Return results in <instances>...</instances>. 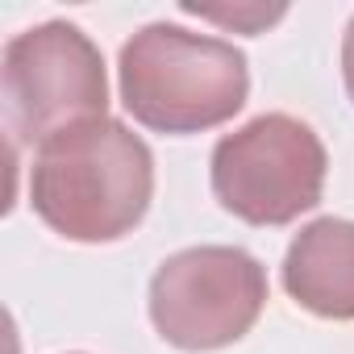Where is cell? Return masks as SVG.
Returning <instances> with one entry per match:
<instances>
[{
  "mask_svg": "<svg viewBox=\"0 0 354 354\" xmlns=\"http://www.w3.org/2000/svg\"><path fill=\"white\" fill-rule=\"evenodd\" d=\"M150 196L154 154L113 117L55 133L30 167V205L67 242H117L133 234Z\"/></svg>",
  "mask_w": 354,
  "mask_h": 354,
  "instance_id": "1",
  "label": "cell"
},
{
  "mask_svg": "<svg viewBox=\"0 0 354 354\" xmlns=\"http://www.w3.org/2000/svg\"><path fill=\"white\" fill-rule=\"evenodd\" d=\"M121 104L158 133H201L225 125L250 96V67L234 42L154 21L117 59Z\"/></svg>",
  "mask_w": 354,
  "mask_h": 354,
  "instance_id": "2",
  "label": "cell"
},
{
  "mask_svg": "<svg viewBox=\"0 0 354 354\" xmlns=\"http://www.w3.org/2000/svg\"><path fill=\"white\" fill-rule=\"evenodd\" d=\"M0 100L9 129L38 146L71 125L109 117L100 46L71 21H42L13 34L0 55Z\"/></svg>",
  "mask_w": 354,
  "mask_h": 354,
  "instance_id": "3",
  "label": "cell"
},
{
  "mask_svg": "<svg viewBox=\"0 0 354 354\" xmlns=\"http://www.w3.org/2000/svg\"><path fill=\"white\" fill-rule=\"evenodd\" d=\"M213 196L246 225H288L321 205L325 146L292 113H263L213 146Z\"/></svg>",
  "mask_w": 354,
  "mask_h": 354,
  "instance_id": "4",
  "label": "cell"
},
{
  "mask_svg": "<svg viewBox=\"0 0 354 354\" xmlns=\"http://www.w3.org/2000/svg\"><path fill=\"white\" fill-rule=\"evenodd\" d=\"M267 304V271L242 246H188L158 263L150 321L175 350L205 354L250 333Z\"/></svg>",
  "mask_w": 354,
  "mask_h": 354,
  "instance_id": "5",
  "label": "cell"
},
{
  "mask_svg": "<svg viewBox=\"0 0 354 354\" xmlns=\"http://www.w3.org/2000/svg\"><path fill=\"white\" fill-rule=\"evenodd\" d=\"M283 292L325 321H354V221H308L283 254Z\"/></svg>",
  "mask_w": 354,
  "mask_h": 354,
  "instance_id": "6",
  "label": "cell"
},
{
  "mask_svg": "<svg viewBox=\"0 0 354 354\" xmlns=\"http://www.w3.org/2000/svg\"><path fill=\"white\" fill-rule=\"evenodd\" d=\"M184 13H192V17H209V21H221V26H234V30H242V34H259V30H267L271 21H279L288 9H283V5H271V9H263V5H242V9L184 5Z\"/></svg>",
  "mask_w": 354,
  "mask_h": 354,
  "instance_id": "7",
  "label": "cell"
},
{
  "mask_svg": "<svg viewBox=\"0 0 354 354\" xmlns=\"http://www.w3.org/2000/svg\"><path fill=\"white\" fill-rule=\"evenodd\" d=\"M342 80H346V92L354 100V17L346 26V38H342Z\"/></svg>",
  "mask_w": 354,
  "mask_h": 354,
  "instance_id": "8",
  "label": "cell"
}]
</instances>
